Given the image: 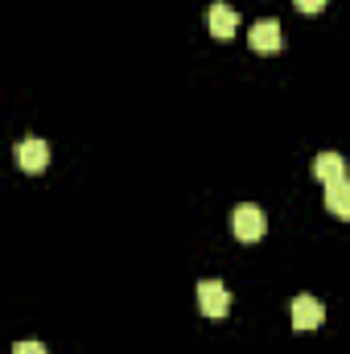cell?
Masks as SVG:
<instances>
[{
  "mask_svg": "<svg viewBox=\"0 0 350 354\" xmlns=\"http://www.w3.org/2000/svg\"><path fill=\"white\" fill-rule=\"evenodd\" d=\"M326 210H330L334 218L350 223V177L334 181V185H326Z\"/></svg>",
  "mask_w": 350,
  "mask_h": 354,
  "instance_id": "7",
  "label": "cell"
},
{
  "mask_svg": "<svg viewBox=\"0 0 350 354\" xmlns=\"http://www.w3.org/2000/svg\"><path fill=\"white\" fill-rule=\"evenodd\" d=\"M12 354H50V351H46V342H37V338H21V342L12 346Z\"/></svg>",
  "mask_w": 350,
  "mask_h": 354,
  "instance_id": "9",
  "label": "cell"
},
{
  "mask_svg": "<svg viewBox=\"0 0 350 354\" xmlns=\"http://www.w3.org/2000/svg\"><path fill=\"white\" fill-rule=\"evenodd\" d=\"M235 25H239V12H235L227 0H214V4H210V33H214V37H231Z\"/></svg>",
  "mask_w": 350,
  "mask_h": 354,
  "instance_id": "8",
  "label": "cell"
},
{
  "mask_svg": "<svg viewBox=\"0 0 350 354\" xmlns=\"http://www.w3.org/2000/svg\"><path fill=\"white\" fill-rule=\"evenodd\" d=\"M297 4V12H305V17H317L322 8H326V0H293Z\"/></svg>",
  "mask_w": 350,
  "mask_h": 354,
  "instance_id": "10",
  "label": "cell"
},
{
  "mask_svg": "<svg viewBox=\"0 0 350 354\" xmlns=\"http://www.w3.org/2000/svg\"><path fill=\"white\" fill-rule=\"evenodd\" d=\"M248 46L256 54H276L280 50V21H256L248 33Z\"/></svg>",
  "mask_w": 350,
  "mask_h": 354,
  "instance_id": "5",
  "label": "cell"
},
{
  "mask_svg": "<svg viewBox=\"0 0 350 354\" xmlns=\"http://www.w3.org/2000/svg\"><path fill=\"white\" fill-rule=\"evenodd\" d=\"M293 326L297 330H317L322 322H326V309H322V301L317 297H309V292H301V297H293Z\"/></svg>",
  "mask_w": 350,
  "mask_h": 354,
  "instance_id": "4",
  "label": "cell"
},
{
  "mask_svg": "<svg viewBox=\"0 0 350 354\" xmlns=\"http://www.w3.org/2000/svg\"><path fill=\"white\" fill-rule=\"evenodd\" d=\"M231 231H235L239 243H256V239H264V231H268V218H264V210L256 202H243V206L231 210Z\"/></svg>",
  "mask_w": 350,
  "mask_h": 354,
  "instance_id": "1",
  "label": "cell"
},
{
  "mask_svg": "<svg viewBox=\"0 0 350 354\" xmlns=\"http://www.w3.org/2000/svg\"><path fill=\"white\" fill-rule=\"evenodd\" d=\"M17 165H21L25 174H42V169L50 165V145H46L42 136H25V140L17 145Z\"/></svg>",
  "mask_w": 350,
  "mask_h": 354,
  "instance_id": "3",
  "label": "cell"
},
{
  "mask_svg": "<svg viewBox=\"0 0 350 354\" xmlns=\"http://www.w3.org/2000/svg\"><path fill=\"white\" fill-rule=\"evenodd\" d=\"M313 177H317L322 185L342 181V177H347V157H342V153H317V157H313Z\"/></svg>",
  "mask_w": 350,
  "mask_h": 354,
  "instance_id": "6",
  "label": "cell"
},
{
  "mask_svg": "<svg viewBox=\"0 0 350 354\" xmlns=\"http://www.w3.org/2000/svg\"><path fill=\"white\" fill-rule=\"evenodd\" d=\"M194 297H198V313L202 317H227L231 313V292H227L223 280H202Z\"/></svg>",
  "mask_w": 350,
  "mask_h": 354,
  "instance_id": "2",
  "label": "cell"
}]
</instances>
